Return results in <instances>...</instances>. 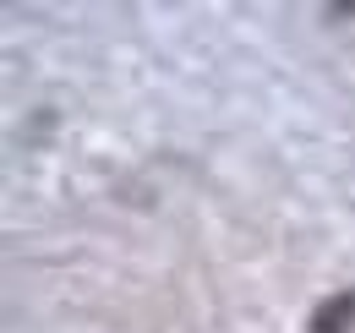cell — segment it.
I'll return each instance as SVG.
<instances>
[{
	"instance_id": "6da1fadb",
	"label": "cell",
	"mask_w": 355,
	"mask_h": 333,
	"mask_svg": "<svg viewBox=\"0 0 355 333\" xmlns=\"http://www.w3.org/2000/svg\"><path fill=\"white\" fill-rule=\"evenodd\" d=\"M355 328V290H334L311 311V333H350Z\"/></svg>"
}]
</instances>
